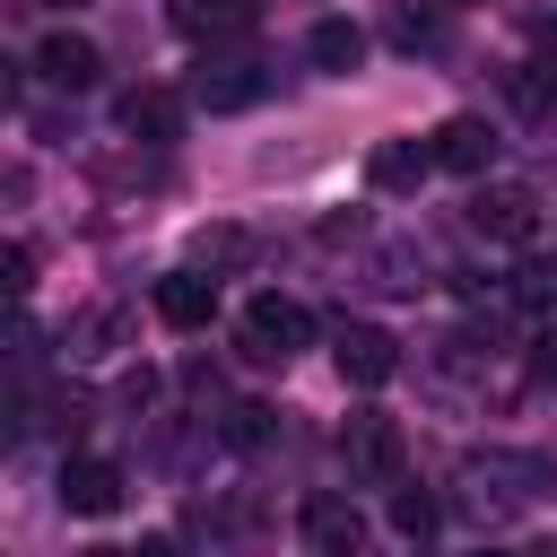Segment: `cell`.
Returning a JSON list of instances; mask_svg holds the SVG:
<instances>
[{
    "instance_id": "5bb4252c",
    "label": "cell",
    "mask_w": 557,
    "mask_h": 557,
    "mask_svg": "<svg viewBox=\"0 0 557 557\" xmlns=\"http://www.w3.org/2000/svg\"><path fill=\"white\" fill-rule=\"evenodd\" d=\"M122 131L148 139V148L183 139V96H174V87H131V96H122Z\"/></svg>"
},
{
    "instance_id": "9a60e30c",
    "label": "cell",
    "mask_w": 557,
    "mask_h": 557,
    "mask_svg": "<svg viewBox=\"0 0 557 557\" xmlns=\"http://www.w3.org/2000/svg\"><path fill=\"white\" fill-rule=\"evenodd\" d=\"M426 174H435V148H426V139H383V148L366 157V183H374V191H418Z\"/></svg>"
},
{
    "instance_id": "4316f807",
    "label": "cell",
    "mask_w": 557,
    "mask_h": 557,
    "mask_svg": "<svg viewBox=\"0 0 557 557\" xmlns=\"http://www.w3.org/2000/svg\"><path fill=\"white\" fill-rule=\"evenodd\" d=\"M513 557H557V540H531V548H513Z\"/></svg>"
},
{
    "instance_id": "ba28073f",
    "label": "cell",
    "mask_w": 557,
    "mask_h": 557,
    "mask_svg": "<svg viewBox=\"0 0 557 557\" xmlns=\"http://www.w3.org/2000/svg\"><path fill=\"white\" fill-rule=\"evenodd\" d=\"M296 522H305L313 557H366V513H357L348 496H331V487H322V496H305V513H296Z\"/></svg>"
},
{
    "instance_id": "d6986e66",
    "label": "cell",
    "mask_w": 557,
    "mask_h": 557,
    "mask_svg": "<svg viewBox=\"0 0 557 557\" xmlns=\"http://www.w3.org/2000/svg\"><path fill=\"white\" fill-rule=\"evenodd\" d=\"M392 531H400L409 548H426V540H435V496H418V487H392Z\"/></svg>"
},
{
    "instance_id": "52a82bcc",
    "label": "cell",
    "mask_w": 557,
    "mask_h": 557,
    "mask_svg": "<svg viewBox=\"0 0 557 557\" xmlns=\"http://www.w3.org/2000/svg\"><path fill=\"white\" fill-rule=\"evenodd\" d=\"M122 487H131V479H122V461H104V453H70V461H61V505H70V513H87V522H96V513H113V505H122Z\"/></svg>"
},
{
    "instance_id": "7a4b0ae2",
    "label": "cell",
    "mask_w": 557,
    "mask_h": 557,
    "mask_svg": "<svg viewBox=\"0 0 557 557\" xmlns=\"http://www.w3.org/2000/svg\"><path fill=\"white\" fill-rule=\"evenodd\" d=\"M235 339H244V357H252V366H287V357L313 339V313H305L296 296H252Z\"/></svg>"
},
{
    "instance_id": "e0dca14e",
    "label": "cell",
    "mask_w": 557,
    "mask_h": 557,
    "mask_svg": "<svg viewBox=\"0 0 557 557\" xmlns=\"http://www.w3.org/2000/svg\"><path fill=\"white\" fill-rule=\"evenodd\" d=\"M305 61L331 70V78H348V70L366 61V26H357V17H322V26L305 35Z\"/></svg>"
},
{
    "instance_id": "9c48e42d",
    "label": "cell",
    "mask_w": 557,
    "mask_h": 557,
    "mask_svg": "<svg viewBox=\"0 0 557 557\" xmlns=\"http://www.w3.org/2000/svg\"><path fill=\"white\" fill-rule=\"evenodd\" d=\"M426 148H435L444 174H487V165H496V131H487L479 113H444V122L426 131Z\"/></svg>"
},
{
    "instance_id": "484cf974",
    "label": "cell",
    "mask_w": 557,
    "mask_h": 557,
    "mask_svg": "<svg viewBox=\"0 0 557 557\" xmlns=\"http://www.w3.org/2000/svg\"><path fill=\"white\" fill-rule=\"evenodd\" d=\"M531 374H540V383H557V339H540V348H531Z\"/></svg>"
},
{
    "instance_id": "cb8c5ba5",
    "label": "cell",
    "mask_w": 557,
    "mask_h": 557,
    "mask_svg": "<svg viewBox=\"0 0 557 557\" xmlns=\"http://www.w3.org/2000/svg\"><path fill=\"white\" fill-rule=\"evenodd\" d=\"M0 270H9V296H26V287H35V244H9Z\"/></svg>"
},
{
    "instance_id": "5b68a950",
    "label": "cell",
    "mask_w": 557,
    "mask_h": 557,
    "mask_svg": "<svg viewBox=\"0 0 557 557\" xmlns=\"http://www.w3.org/2000/svg\"><path fill=\"white\" fill-rule=\"evenodd\" d=\"M261 87H270V70H261L252 52H218V61H200V78H191V104H209V113H244Z\"/></svg>"
},
{
    "instance_id": "83f0119b",
    "label": "cell",
    "mask_w": 557,
    "mask_h": 557,
    "mask_svg": "<svg viewBox=\"0 0 557 557\" xmlns=\"http://www.w3.org/2000/svg\"><path fill=\"white\" fill-rule=\"evenodd\" d=\"M87 557H122V548H87Z\"/></svg>"
},
{
    "instance_id": "d4e9b609",
    "label": "cell",
    "mask_w": 557,
    "mask_h": 557,
    "mask_svg": "<svg viewBox=\"0 0 557 557\" xmlns=\"http://www.w3.org/2000/svg\"><path fill=\"white\" fill-rule=\"evenodd\" d=\"M131 557H183V540H174V531H148V540L131 548Z\"/></svg>"
},
{
    "instance_id": "30bf717a",
    "label": "cell",
    "mask_w": 557,
    "mask_h": 557,
    "mask_svg": "<svg viewBox=\"0 0 557 557\" xmlns=\"http://www.w3.org/2000/svg\"><path fill=\"white\" fill-rule=\"evenodd\" d=\"M261 26V0H174V35L191 44H244Z\"/></svg>"
},
{
    "instance_id": "7c38bea8",
    "label": "cell",
    "mask_w": 557,
    "mask_h": 557,
    "mask_svg": "<svg viewBox=\"0 0 557 557\" xmlns=\"http://www.w3.org/2000/svg\"><path fill=\"white\" fill-rule=\"evenodd\" d=\"M35 70H44L52 87H70V96H78V87H96V78H104V52H96L87 35H70V26H61V35H44V44H35Z\"/></svg>"
},
{
    "instance_id": "44dd1931",
    "label": "cell",
    "mask_w": 557,
    "mask_h": 557,
    "mask_svg": "<svg viewBox=\"0 0 557 557\" xmlns=\"http://www.w3.org/2000/svg\"><path fill=\"white\" fill-rule=\"evenodd\" d=\"M392 44H400V52H435V44H444V26H435L426 9H392Z\"/></svg>"
},
{
    "instance_id": "3957f363",
    "label": "cell",
    "mask_w": 557,
    "mask_h": 557,
    "mask_svg": "<svg viewBox=\"0 0 557 557\" xmlns=\"http://www.w3.org/2000/svg\"><path fill=\"white\" fill-rule=\"evenodd\" d=\"M339 461H348V479H374V487H392V479H400V418H383V409H357V418L339 426Z\"/></svg>"
},
{
    "instance_id": "ac0fdd59",
    "label": "cell",
    "mask_w": 557,
    "mask_h": 557,
    "mask_svg": "<svg viewBox=\"0 0 557 557\" xmlns=\"http://www.w3.org/2000/svg\"><path fill=\"white\" fill-rule=\"evenodd\" d=\"M244 252H252L244 226H191V270H235Z\"/></svg>"
},
{
    "instance_id": "277c9868",
    "label": "cell",
    "mask_w": 557,
    "mask_h": 557,
    "mask_svg": "<svg viewBox=\"0 0 557 557\" xmlns=\"http://www.w3.org/2000/svg\"><path fill=\"white\" fill-rule=\"evenodd\" d=\"M470 226H479L487 244H531V235H540V191H522V183H479V191H470Z\"/></svg>"
},
{
    "instance_id": "f1b7e54d",
    "label": "cell",
    "mask_w": 557,
    "mask_h": 557,
    "mask_svg": "<svg viewBox=\"0 0 557 557\" xmlns=\"http://www.w3.org/2000/svg\"><path fill=\"white\" fill-rule=\"evenodd\" d=\"M479 557H496V548H479Z\"/></svg>"
},
{
    "instance_id": "8992f818",
    "label": "cell",
    "mask_w": 557,
    "mask_h": 557,
    "mask_svg": "<svg viewBox=\"0 0 557 557\" xmlns=\"http://www.w3.org/2000/svg\"><path fill=\"white\" fill-rule=\"evenodd\" d=\"M331 357H339V374H348L357 392H374V383L400 374V339L374 331V322H339V348H331Z\"/></svg>"
},
{
    "instance_id": "8fae6325",
    "label": "cell",
    "mask_w": 557,
    "mask_h": 557,
    "mask_svg": "<svg viewBox=\"0 0 557 557\" xmlns=\"http://www.w3.org/2000/svg\"><path fill=\"white\" fill-rule=\"evenodd\" d=\"M513 104H522L531 122H548V113H557V17H540V26H531V61L513 70Z\"/></svg>"
},
{
    "instance_id": "4fadbf2b",
    "label": "cell",
    "mask_w": 557,
    "mask_h": 557,
    "mask_svg": "<svg viewBox=\"0 0 557 557\" xmlns=\"http://www.w3.org/2000/svg\"><path fill=\"white\" fill-rule=\"evenodd\" d=\"M209 313H218V278H209V270H174V278H157V322H174V331H209Z\"/></svg>"
},
{
    "instance_id": "ffe728a7",
    "label": "cell",
    "mask_w": 557,
    "mask_h": 557,
    "mask_svg": "<svg viewBox=\"0 0 557 557\" xmlns=\"http://www.w3.org/2000/svg\"><path fill=\"white\" fill-rule=\"evenodd\" d=\"M218 435H226L235 453H261V444H270V409H261V400H235V409L218 418Z\"/></svg>"
},
{
    "instance_id": "2e32d148",
    "label": "cell",
    "mask_w": 557,
    "mask_h": 557,
    "mask_svg": "<svg viewBox=\"0 0 557 557\" xmlns=\"http://www.w3.org/2000/svg\"><path fill=\"white\" fill-rule=\"evenodd\" d=\"M122 339H131V313H122V305H78V313H70V331H61V348H70V357H113Z\"/></svg>"
},
{
    "instance_id": "7402d4cb",
    "label": "cell",
    "mask_w": 557,
    "mask_h": 557,
    "mask_svg": "<svg viewBox=\"0 0 557 557\" xmlns=\"http://www.w3.org/2000/svg\"><path fill=\"white\" fill-rule=\"evenodd\" d=\"M383 287H400V296L426 287V252H418V244H392V252H383Z\"/></svg>"
},
{
    "instance_id": "603a6c76",
    "label": "cell",
    "mask_w": 557,
    "mask_h": 557,
    "mask_svg": "<svg viewBox=\"0 0 557 557\" xmlns=\"http://www.w3.org/2000/svg\"><path fill=\"white\" fill-rule=\"evenodd\" d=\"M513 305H557V261H522L513 270Z\"/></svg>"
},
{
    "instance_id": "6da1fadb",
    "label": "cell",
    "mask_w": 557,
    "mask_h": 557,
    "mask_svg": "<svg viewBox=\"0 0 557 557\" xmlns=\"http://www.w3.org/2000/svg\"><path fill=\"white\" fill-rule=\"evenodd\" d=\"M557 496V461L548 453H513V444H487L461 461V505L479 522H505V513H531Z\"/></svg>"
}]
</instances>
